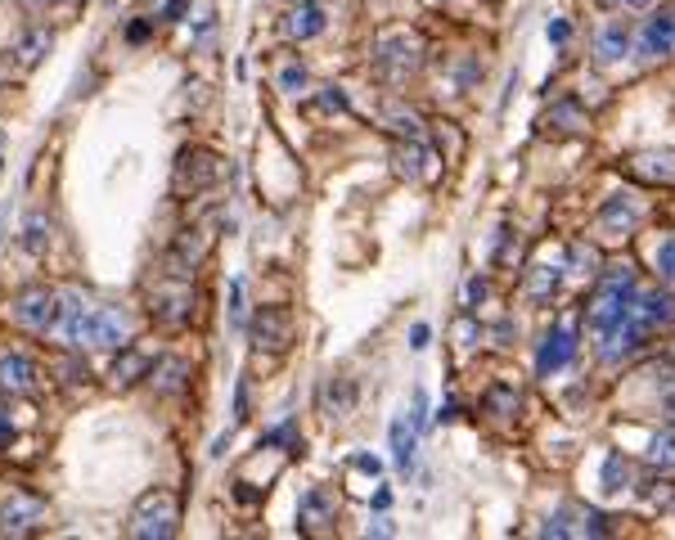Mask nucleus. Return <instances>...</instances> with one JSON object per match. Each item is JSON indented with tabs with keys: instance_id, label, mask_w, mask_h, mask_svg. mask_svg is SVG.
I'll return each instance as SVG.
<instances>
[{
	"instance_id": "bb28decb",
	"label": "nucleus",
	"mask_w": 675,
	"mask_h": 540,
	"mask_svg": "<svg viewBox=\"0 0 675 540\" xmlns=\"http://www.w3.org/2000/svg\"><path fill=\"white\" fill-rule=\"evenodd\" d=\"M545 126H549V131H567V135H576V131H585V126H590V117H585V108L576 104V99H558V104L549 108Z\"/></svg>"
},
{
	"instance_id": "a211bd4d",
	"label": "nucleus",
	"mask_w": 675,
	"mask_h": 540,
	"mask_svg": "<svg viewBox=\"0 0 675 540\" xmlns=\"http://www.w3.org/2000/svg\"><path fill=\"white\" fill-rule=\"evenodd\" d=\"M329 27V18H324V5L320 0H302V5H293L284 14V36L293 45H302V41H315V36Z\"/></svg>"
},
{
	"instance_id": "f704fd0d",
	"label": "nucleus",
	"mask_w": 675,
	"mask_h": 540,
	"mask_svg": "<svg viewBox=\"0 0 675 540\" xmlns=\"http://www.w3.org/2000/svg\"><path fill=\"white\" fill-rule=\"evenodd\" d=\"M230 324H243V279L230 284Z\"/></svg>"
},
{
	"instance_id": "72a5a7b5",
	"label": "nucleus",
	"mask_w": 675,
	"mask_h": 540,
	"mask_svg": "<svg viewBox=\"0 0 675 540\" xmlns=\"http://www.w3.org/2000/svg\"><path fill=\"white\" fill-rule=\"evenodd\" d=\"M410 419H414V428H428V396H423V387H414V410H410Z\"/></svg>"
},
{
	"instance_id": "c756f323",
	"label": "nucleus",
	"mask_w": 675,
	"mask_h": 540,
	"mask_svg": "<svg viewBox=\"0 0 675 540\" xmlns=\"http://www.w3.org/2000/svg\"><path fill=\"white\" fill-rule=\"evenodd\" d=\"M653 275L657 284H675V234H662V243L653 248Z\"/></svg>"
},
{
	"instance_id": "1a4fd4ad",
	"label": "nucleus",
	"mask_w": 675,
	"mask_h": 540,
	"mask_svg": "<svg viewBox=\"0 0 675 540\" xmlns=\"http://www.w3.org/2000/svg\"><path fill=\"white\" fill-rule=\"evenodd\" d=\"M221 176H225V162L216 158L212 149H180L171 189H176V194H198V189H212Z\"/></svg>"
},
{
	"instance_id": "f8f14e48",
	"label": "nucleus",
	"mask_w": 675,
	"mask_h": 540,
	"mask_svg": "<svg viewBox=\"0 0 675 540\" xmlns=\"http://www.w3.org/2000/svg\"><path fill=\"white\" fill-rule=\"evenodd\" d=\"M333 522H338V495H333L329 486H311V491L302 495V504H297V531H306V536H329Z\"/></svg>"
},
{
	"instance_id": "2f4dec72",
	"label": "nucleus",
	"mask_w": 675,
	"mask_h": 540,
	"mask_svg": "<svg viewBox=\"0 0 675 540\" xmlns=\"http://www.w3.org/2000/svg\"><path fill=\"white\" fill-rule=\"evenodd\" d=\"M54 369H59V374H63V383H72V387H77V383H90V369L86 365H81V360H54Z\"/></svg>"
},
{
	"instance_id": "c9c22d12",
	"label": "nucleus",
	"mask_w": 675,
	"mask_h": 540,
	"mask_svg": "<svg viewBox=\"0 0 675 540\" xmlns=\"http://www.w3.org/2000/svg\"><path fill=\"white\" fill-rule=\"evenodd\" d=\"M464 297H468V311H477V302H482V297H486V279H482V275H473V279H468Z\"/></svg>"
},
{
	"instance_id": "7ed1b4c3",
	"label": "nucleus",
	"mask_w": 675,
	"mask_h": 540,
	"mask_svg": "<svg viewBox=\"0 0 675 540\" xmlns=\"http://www.w3.org/2000/svg\"><path fill=\"white\" fill-rule=\"evenodd\" d=\"M180 527V500L158 486V491H144L131 509V522H126V536L135 540H171Z\"/></svg>"
},
{
	"instance_id": "6ab92c4d",
	"label": "nucleus",
	"mask_w": 675,
	"mask_h": 540,
	"mask_svg": "<svg viewBox=\"0 0 675 540\" xmlns=\"http://www.w3.org/2000/svg\"><path fill=\"white\" fill-rule=\"evenodd\" d=\"M50 50H54V32H50V27H27V32H18V36H14L9 63H18L23 72H32V68H41L45 54H50Z\"/></svg>"
},
{
	"instance_id": "a19ab883",
	"label": "nucleus",
	"mask_w": 675,
	"mask_h": 540,
	"mask_svg": "<svg viewBox=\"0 0 675 540\" xmlns=\"http://www.w3.org/2000/svg\"><path fill=\"white\" fill-rule=\"evenodd\" d=\"M369 536H396V527H392V522H387V518H378L374 527H369Z\"/></svg>"
},
{
	"instance_id": "e433bc0d",
	"label": "nucleus",
	"mask_w": 675,
	"mask_h": 540,
	"mask_svg": "<svg viewBox=\"0 0 675 540\" xmlns=\"http://www.w3.org/2000/svg\"><path fill=\"white\" fill-rule=\"evenodd\" d=\"M428 338H432V329L419 320V324H414V329H410V347H414V351H423V347H428Z\"/></svg>"
},
{
	"instance_id": "f3484780",
	"label": "nucleus",
	"mask_w": 675,
	"mask_h": 540,
	"mask_svg": "<svg viewBox=\"0 0 675 540\" xmlns=\"http://www.w3.org/2000/svg\"><path fill=\"white\" fill-rule=\"evenodd\" d=\"M626 54H635V27L626 23V18H612V23H603L599 32H594V63H621Z\"/></svg>"
},
{
	"instance_id": "20e7f679",
	"label": "nucleus",
	"mask_w": 675,
	"mask_h": 540,
	"mask_svg": "<svg viewBox=\"0 0 675 540\" xmlns=\"http://www.w3.org/2000/svg\"><path fill=\"white\" fill-rule=\"evenodd\" d=\"M45 518H50L45 495H36L23 482H0V531L5 536H32L45 527Z\"/></svg>"
},
{
	"instance_id": "5701e85b",
	"label": "nucleus",
	"mask_w": 675,
	"mask_h": 540,
	"mask_svg": "<svg viewBox=\"0 0 675 540\" xmlns=\"http://www.w3.org/2000/svg\"><path fill=\"white\" fill-rule=\"evenodd\" d=\"M482 410L491 414V419H500V423L518 419V414H522V392H518V387H509V383H491L482 392Z\"/></svg>"
},
{
	"instance_id": "2eb2a0df",
	"label": "nucleus",
	"mask_w": 675,
	"mask_h": 540,
	"mask_svg": "<svg viewBox=\"0 0 675 540\" xmlns=\"http://www.w3.org/2000/svg\"><path fill=\"white\" fill-rule=\"evenodd\" d=\"M41 387V365L23 351H5L0 356V396H32Z\"/></svg>"
},
{
	"instance_id": "6e6552de",
	"label": "nucleus",
	"mask_w": 675,
	"mask_h": 540,
	"mask_svg": "<svg viewBox=\"0 0 675 540\" xmlns=\"http://www.w3.org/2000/svg\"><path fill=\"white\" fill-rule=\"evenodd\" d=\"M293 338H297V320H293V311H284V306H261V311L248 320V342L257 351L284 356V351L293 347Z\"/></svg>"
},
{
	"instance_id": "ddd939ff",
	"label": "nucleus",
	"mask_w": 675,
	"mask_h": 540,
	"mask_svg": "<svg viewBox=\"0 0 675 540\" xmlns=\"http://www.w3.org/2000/svg\"><path fill=\"white\" fill-rule=\"evenodd\" d=\"M207 252H212V234H207L203 225L180 230L176 243H171V252H167V275H185L189 279L207 261Z\"/></svg>"
},
{
	"instance_id": "de8ad7c7",
	"label": "nucleus",
	"mask_w": 675,
	"mask_h": 540,
	"mask_svg": "<svg viewBox=\"0 0 675 540\" xmlns=\"http://www.w3.org/2000/svg\"><path fill=\"white\" fill-rule=\"evenodd\" d=\"M432 5H446V0H432Z\"/></svg>"
},
{
	"instance_id": "9b49d317",
	"label": "nucleus",
	"mask_w": 675,
	"mask_h": 540,
	"mask_svg": "<svg viewBox=\"0 0 675 540\" xmlns=\"http://www.w3.org/2000/svg\"><path fill=\"white\" fill-rule=\"evenodd\" d=\"M639 225H644V207H639L635 194H612V198H603L599 216H594V230H599L603 239H630Z\"/></svg>"
},
{
	"instance_id": "0eeeda50",
	"label": "nucleus",
	"mask_w": 675,
	"mask_h": 540,
	"mask_svg": "<svg viewBox=\"0 0 675 540\" xmlns=\"http://www.w3.org/2000/svg\"><path fill=\"white\" fill-rule=\"evenodd\" d=\"M9 315H14V324H23L27 333H50V329H59V320H63V293L59 288L36 284L14 297Z\"/></svg>"
},
{
	"instance_id": "c85d7f7f",
	"label": "nucleus",
	"mask_w": 675,
	"mask_h": 540,
	"mask_svg": "<svg viewBox=\"0 0 675 540\" xmlns=\"http://www.w3.org/2000/svg\"><path fill=\"white\" fill-rule=\"evenodd\" d=\"M648 464H653V473H675V428H662L653 432V441H648Z\"/></svg>"
},
{
	"instance_id": "79ce46f5",
	"label": "nucleus",
	"mask_w": 675,
	"mask_h": 540,
	"mask_svg": "<svg viewBox=\"0 0 675 540\" xmlns=\"http://www.w3.org/2000/svg\"><path fill=\"white\" fill-rule=\"evenodd\" d=\"M180 9H185V0H167V9H162V18H167V23H176V18H180Z\"/></svg>"
},
{
	"instance_id": "39448f33",
	"label": "nucleus",
	"mask_w": 675,
	"mask_h": 540,
	"mask_svg": "<svg viewBox=\"0 0 675 540\" xmlns=\"http://www.w3.org/2000/svg\"><path fill=\"white\" fill-rule=\"evenodd\" d=\"M149 315L162 324V329H185L198 315V293L185 275H167L158 279V288L149 293Z\"/></svg>"
},
{
	"instance_id": "c03bdc74",
	"label": "nucleus",
	"mask_w": 675,
	"mask_h": 540,
	"mask_svg": "<svg viewBox=\"0 0 675 540\" xmlns=\"http://www.w3.org/2000/svg\"><path fill=\"white\" fill-rule=\"evenodd\" d=\"M387 504H392V491H387V486H383V491L374 495V509H387Z\"/></svg>"
},
{
	"instance_id": "dca6fc26",
	"label": "nucleus",
	"mask_w": 675,
	"mask_h": 540,
	"mask_svg": "<svg viewBox=\"0 0 675 540\" xmlns=\"http://www.w3.org/2000/svg\"><path fill=\"white\" fill-rule=\"evenodd\" d=\"M158 356H162V351L153 347V342L131 338V342L122 347V356L113 360V383H117V387H131V383H140V378H149V369L158 365Z\"/></svg>"
},
{
	"instance_id": "9d476101",
	"label": "nucleus",
	"mask_w": 675,
	"mask_h": 540,
	"mask_svg": "<svg viewBox=\"0 0 675 540\" xmlns=\"http://www.w3.org/2000/svg\"><path fill=\"white\" fill-rule=\"evenodd\" d=\"M635 54L648 63L671 59L675 54V5H662L644 18V27L635 32Z\"/></svg>"
},
{
	"instance_id": "f03ea898",
	"label": "nucleus",
	"mask_w": 675,
	"mask_h": 540,
	"mask_svg": "<svg viewBox=\"0 0 675 540\" xmlns=\"http://www.w3.org/2000/svg\"><path fill=\"white\" fill-rule=\"evenodd\" d=\"M423 41L410 27H387L374 36V72L383 81H410L423 68Z\"/></svg>"
},
{
	"instance_id": "49530a36",
	"label": "nucleus",
	"mask_w": 675,
	"mask_h": 540,
	"mask_svg": "<svg viewBox=\"0 0 675 540\" xmlns=\"http://www.w3.org/2000/svg\"><path fill=\"white\" fill-rule=\"evenodd\" d=\"M5 81H9V72H5V68H0V90H5Z\"/></svg>"
},
{
	"instance_id": "cd10ccee",
	"label": "nucleus",
	"mask_w": 675,
	"mask_h": 540,
	"mask_svg": "<svg viewBox=\"0 0 675 540\" xmlns=\"http://www.w3.org/2000/svg\"><path fill=\"white\" fill-rule=\"evenodd\" d=\"M630 473H635V468H630V459L621 455V450H608V455H603V473H599V482H603V491L608 495H621L630 486Z\"/></svg>"
},
{
	"instance_id": "a878e982",
	"label": "nucleus",
	"mask_w": 675,
	"mask_h": 540,
	"mask_svg": "<svg viewBox=\"0 0 675 540\" xmlns=\"http://www.w3.org/2000/svg\"><path fill=\"white\" fill-rule=\"evenodd\" d=\"M50 239H54L50 216H45V212H27V216H23V234H18L23 252H32V257H45V252H50Z\"/></svg>"
},
{
	"instance_id": "ea45409f",
	"label": "nucleus",
	"mask_w": 675,
	"mask_h": 540,
	"mask_svg": "<svg viewBox=\"0 0 675 540\" xmlns=\"http://www.w3.org/2000/svg\"><path fill=\"white\" fill-rule=\"evenodd\" d=\"M351 468H360V473H374V477H378V459H369V455H356V459H351Z\"/></svg>"
},
{
	"instance_id": "4468645a",
	"label": "nucleus",
	"mask_w": 675,
	"mask_h": 540,
	"mask_svg": "<svg viewBox=\"0 0 675 540\" xmlns=\"http://www.w3.org/2000/svg\"><path fill=\"white\" fill-rule=\"evenodd\" d=\"M396 171H401L410 185H432L441 176V153L428 149V140H401L396 144Z\"/></svg>"
},
{
	"instance_id": "393cba45",
	"label": "nucleus",
	"mask_w": 675,
	"mask_h": 540,
	"mask_svg": "<svg viewBox=\"0 0 675 540\" xmlns=\"http://www.w3.org/2000/svg\"><path fill=\"white\" fill-rule=\"evenodd\" d=\"M356 378H329V383H324V414H329V419H347L351 410H356Z\"/></svg>"
},
{
	"instance_id": "473e14b6",
	"label": "nucleus",
	"mask_w": 675,
	"mask_h": 540,
	"mask_svg": "<svg viewBox=\"0 0 675 540\" xmlns=\"http://www.w3.org/2000/svg\"><path fill=\"white\" fill-rule=\"evenodd\" d=\"M545 36H549L554 45H567V41H572V23H567V18H549Z\"/></svg>"
},
{
	"instance_id": "4c0bfd02",
	"label": "nucleus",
	"mask_w": 675,
	"mask_h": 540,
	"mask_svg": "<svg viewBox=\"0 0 675 540\" xmlns=\"http://www.w3.org/2000/svg\"><path fill=\"white\" fill-rule=\"evenodd\" d=\"M603 9H648V5H657V0H599Z\"/></svg>"
},
{
	"instance_id": "37998d69",
	"label": "nucleus",
	"mask_w": 675,
	"mask_h": 540,
	"mask_svg": "<svg viewBox=\"0 0 675 540\" xmlns=\"http://www.w3.org/2000/svg\"><path fill=\"white\" fill-rule=\"evenodd\" d=\"M126 36H131V41H144V36H149V23H131V32Z\"/></svg>"
},
{
	"instance_id": "58836bf2",
	"label": "nucleus",
	"mask_w": 675,
	"mask_h": 540,
	"mask_svg": "<svg viewBox=\"0 0 675 540\" xmlns=\"http://www.w3.org/2000/svg\"><path fill=\"white\" fill-rule=\"evenodd\" d=\"M9 441H14V419H9V414L0 410V450H5Z\"/></svg>"
},
{
	"instance_id": "f257e3e1",
	"label": "nucleus",
	"mask_w": 675,
	"mask_h": 540,
	"mask_svg": "<svg viewBox=\"0 0 675 540\" xmlns=\"http://www.w3.org/2000/svg\"><path fill=\"white\" fill-rule=\"evenodd\" d=\"M59 333L68 338L72 351H117L131 342L135 324L117 306H90L77 293H63V320Z\"/></svg>"
},
{
	"instance_id": "a18cd8bd",
	"label": "nucleus",
	"mask_w": 675,
	"mask_h": 540,
	"mask_svg": "<svg viewBox=\"0 0 675 540\" xmlns=\"http://www.w3.org/2000/svg\"><path fill=\"white\" fill-rule=\"evenodd\" d=\"M27 5H32V9H50V0H27Z\"/></svg>"
},
{
	"instance_id": "423d86ee",
	"label": "nucleus",
	"mask_w": 675,
	"mask_h": 540,
	"mask_svg": "<svg viewBox=\"0 0 675 540\" xmlns=\"http://www.w3.org/2000/svg\"><path fill=\"white\" fill-rule=\"evenodd\" d=\"M581 320L576 315H563V320H554V329H545V338H540L536 347V374L549 378V374H563V369L576 365V347H581Z\"/></svg>"
},
{
	"instance_id": "4be33fe9",
	"label": "nucleus",
	"mask_w": 675,
	"mask_h": 540,
	"mask_svg": "<svg viewBox=\"0 0 675 540\" xmlns=\"http://www.w3.org/2000/svg\"><path fill=\"white\" fill-rule=\"evenodd\" d=\"M387 437H392V459L401 473H410L414 468V450H419V428H414L410 414H396L392 428H387Z\"/></svg>"
},
{
	"instance_id": "aec40b11",
	"label": "nucleus",
	"mask_w": 675,
	"mask_h": 540,
	"mask_svg": "<svg viewBox=\"0 0 675 540\" xmlns=\"http://www.w3.org/2000/svg\"><path fill=\"white\" fill-rule=\"evenodd\" d=\"M189 360L185 356H158V365L149 369V383H153V392L158 396H180L189 387Z\"/></svg>"
},
{
	"instance_id": "412c9836",
	"label": "nucleus",
	"mask_w": 675,
	"mask_h": 540,
	"mask_svg": "<svg viewBox=\"0 0 675 540\" xmlns=\"http://www.w3.org/2000/svg\"><path fill=\"white\" fill-rule=\"evenodd\" d=\"M630 176L648 180V185H675V153H639V158H630Z\"/></svg>"
},
{
	"instance_id": "7c9ffc66",
	"label": "nucleus",
	"mask_w": 675,
	"mask_h": 540,
	"mask_svg": "<svg viewBox=\"0 0 675 540\" xmlns=\"http://www.w3.org/2000/svg\"><path fill=\"white\" fill-rule=\"evenodd\" d=\"M275 86L284 90V95H302V90H306V68H302V59H284V63H279Z\"/></svg>"
},
{
	"instance_id": "b1692460",
	"label": "nucleus",
	"mask_w": 675,
	"mask_h": 540,
	"mask_svg": "<svg viewBox=\"0 0 675 540\" xmlns=\"http://www.w3.org/2000/svg\"><path fill=\"white\" fill-rule=\"evenodd\" d=\"M558 288H563V266H531L522 293H527V302L545 306V302H554Z\"/></svg>"
}]
</instances>
